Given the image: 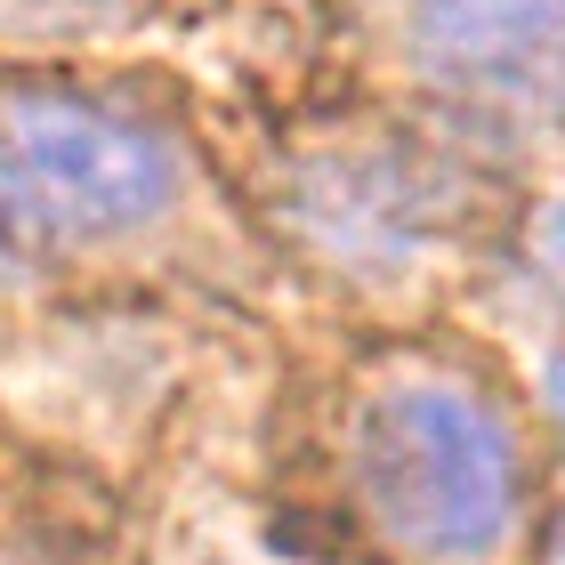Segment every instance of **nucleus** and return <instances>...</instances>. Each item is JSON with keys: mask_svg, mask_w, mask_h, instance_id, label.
Here are the masks:
<instances>
[{"mask_svg": "<svg viewBox=\"0 0 565 565\" xmlns=\"http://www.w3.org/2000/svg\"><path fill=\"white\" fill-rule=\"evenodd\" d=\"M348 477L372 533L420 565H493L525 525L518 428L445 364H396L355 396Z\"/></svg>", "mask_w": 565, "mask_h": 565, "instance_id": "1", "label": "nucleus"}, {"mask_svg": "<svg viewBox=\"0 0 565 565\" xmlns=\"http://www.w3.org/2000/svg\"><path fill=\"white\" fill-rule=\"evenodd\" d=\"M178 194L186 153L146 114L41 82L0 89V275L130 243L178 211Z\"/></svg>", "mask_w": 565, "mask_h": 565, "instance_id": "2", "label": "nucleus"}, {"mask_svg": "<svg viewBox=\"0 0 565 565\" xmlns=\"http://www.w3.org/2000/svg\"><path fill=\"white\" fill-rule=\"evenodd\" d=\"M275 218L307 259L348 282H420L477 243L484 186L436 138L348 121L282 153Z\"/></svg>", "mask_w": 565, "mask_h": 565, "instance_id": "3", "label": "nucleus"}, {"mask_svg": "<svg viewBox=\"0 0 565 565\" xmlns=\"http://www.w3.org/2000/svg\"><path fill=\"white\" fill-rule=\"evenodd\" d=\"M404 65L484 138L565 130V0H404Z\"/></svg>", "mask_w": 565, "mask_h": 565, "instance_id": "4", "label": "nucleus"}, {"mask_svg": "<svg viewBox=\"0 0 565 565\" xmlns=\"http://www.w3.org/2000/svg\"><path fill=\"white\" fill-rule=\"evenodd\" d=\"M533 259H542V275H550V282H565V202L542 218V235H533Z\"/></svg>", "mask_w": 565, "mask_h": 565, "instance_id": "5", "label": "nucleus"}, {"mask_svg": "<svg viewBox=\"0 0 565 565\" xmlns=\"http://www.w3.org/2000/svg\"><path fill=\"white\" fill-rule=\"evenodd\" d=\"M0 9H9V17H17V9H24V17H49V9H89V0H0Z\"/></svg>", "mask_w": 565, "mask_h": 565, "instance_id": "6", "label": "nucleus"}, {"mask_svg": "<svg viewBox=\"0 0 565 565\" xmlns=\"http://www.w3.org/2000/svg\"><path fill=\"white\" fill-rule=\"evenodd\" d=\"M550 413L565 420V355H557V364H550Z\"/></svg>", "mask_w": 565, "mask_h": 565, "instance_id": "7", "label": "nucleus"}, {"mask_svg": "<svg viewBox=\"0 0 565 565\" xmlns=\"http://www.w3.org/2000/svg\"><path fill=\"white\" fill-rule=\"evenodd\" d=\"M550 565H565V525H557V533H550Z\"/></svg>", "mask_w": 565, "mask_h": 565, "instance_id": "8", "label": "nucleus"}]
</instances>
